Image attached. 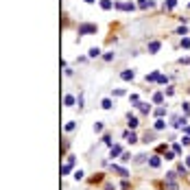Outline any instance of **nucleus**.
I'll return each instance as SVG.
<instances>
[{
    "instance_id": "obj_13",
    "label": "nucleus",
    "mask_w": 190,
    "mask_h": 190,
    "mask_svg": "<svg viewBox=\"0 0 190 190\" xmlns=\"http://www.w3.org/2000/svg\"><path fill=\"white\" fill-rule=\"evenodd\" d=\"M160 51V42H151L149 44V53H157Z\"/></svg>"
},
{
    "instance_id": "obj_31",
    "label": "nucleus",
    "mask_w": 190,
    "mask_h": 190,
    "mask_svg": "<svg viewBox=\"0 0 190 190\" xmlns=\"http://www.w3.org/2000/svg\"><path fill=\"white\" fill-rule=\"evenodd\" d=\"M83 175H85L83 171H77V173H75V179H77V181H79V179H83Z\"/></svg>"
},
{
    "instance_id": "obj_24",
    "label": "nucleus",
    "mask_w": 190,
    "mask_h": 190,
    "mask_svg": "<svg viewBox=\"0 0 190 190\" xmlns=\"http://www.w3.org/2000/svg\"><path fill=\"white\" fill-rule=\"evenodd\" d=\"M181 46L184 48H190V37H181Z\"/></svg>"
},
{
    "instance_id": "obj_33",
    "label": "nucleus",
    "mask_w": 190,
    "mask_h": 190,
    "mask_svg": "<svg viewBox=\"0 0 190 190\" xmlns=\"http://www.w3.org/2000/svg\"><path fill=\"white\" fill-rule=\"evenodd\" d=\"M181 142H184V144H186V147H188V144H190V135H188V133H186V135H184V138H181Z\"/></svg>"
},
{
    "instance_id": "obj_10",
    "label": "nucleus",
    "mask_w": 190,
    "mask_h": 190,
    "mask_svg": "<svg viewBox=\"0 0 190 190\" xmlns=\"http://www.w3.org/2000/svg\"><path fill=\"white\" fill-rule=\"evenodd\" d=\"M186 123H188V120H186V116H184V118H175V120H173L175 127H186Z\"/></svg>"
},
{
    "instance_id": "obj_18",
    "label": "nucleus",
    "mask_w": 190,
    "mask_h": 190,
    "mask_svg": "<svg viewBox=\"0 0 190 190\" xmlns=\"http://www.w3.org/2000/svg\"><path fill=\"white\" fill-rule=\"evenodd\" d=\"M164 127H166V123L162 120V118H157V120H155V129H157V131H162Z\"/></svg>"
},
{
    "instance_id": "obj_32",
    "label": "nucleus",
    "mask_w": 190,
    "mask_h": 190,
    "mask_svg": "<svg viewBox=\"0 0 190 190\" xmlns=\"http://www.w3.org/2000/svg\"><path fill=\"white\" fill-rule=\"evenodd\" d=\"M75 127H77V125H75V123H66V131H72V129H75Z\"/></svg>"
},
{
    "instance_id": "obj_4",
    "label": "nucleus",
    "mask_w": 190,
    "mask_h": 190,
    "mask_svg": "<svg viewBox=\"0 0 190 190\" xmlns=\"http://www.w3.org/2000/svg\"><path fill=\"white\" fill-rule=\"evenodd\" d=\"M133 77H135L133 70H123V72H120V79H123V81H131Z\"/></svg>"
},
{
    "instance_id": "obj_21",
    "label": "nucleus",
    "mask_w": 190,
    "mask_h": 190,
    "mask_svg": "<svg viewBox=\"0 0 190 190\" xmlns=\"http://www.w3.org/2000/svg\"><path fill=\"white\" fill-rule=\"evenodd\" d=\"M162 101H164V94H160V92L153 94V103H162Z\"/></svg>"
},
{
    "instance_id": "obj_36",
    "label": "nucleus",
    "mask_w": 190,
    "mask_h": 190,
    "mask_svg": "<svg viewBox=\"0 0 190 190\" xmlns=\"http://www.w3.org/2000/svg\"><path fill=\"white\" fill-rule=\"evenodd\" d=\"M184 131H186V133H188V135H190V127H184Z\"/></svg>"
},
{
    "instance_id": "obj_29",
    "label": "nucleus",
    "mask_w": 190,
    "mask_h": 190,
    "mask_svg": "<svg viewBox=\"0 0 190 190\" xmlns=\"http://www.w3.org/2000/svg\"><path fill=\"white\" fill-rule=\"evenodd\" d=\"M94 131L101 133V131H103V123H96V125H94Z\"/></svg>"
},
{
    "instance_id": "obj_5",
    "label": "nucleus",
    "mask_w": 190,
    "mask_h": 190,
    "mask_svg": "<svg viewBox=\"0 0 190 190\" xmlns=\"http://www.w3.org/2000/svg\"><path fill=\"white\" fill-rule=\"evenodd\" d=\"M118 155H123V147H109V157H118Z\"/></svg>"
},
{
    "instance_id": "obj_6",
    "label": "nucleus",
    "mask_w": 190,
    "mask_h": 190,
    "mask_svg": "<svg viewBox=\"0 0 190 190\" xmlns=\"http://www.w3.org/2000/svg\"><path fill=\"white\" fill-rule=\"evenodd\" d=\"M116 7H118V9H123V11H133V9H135L133 2H118Z\"/></svg>"
},
{
    "instance_id": "obj_30",
    "label": "nucleus",
    "mask_w": 190,
    "mask_h": 190,
    "mask_svg": "<svg viewBox=\"0 0 190 190\" xmlns=\"http://www.w3.org/2000/svg\"><path fill=\"white\" fill-rule=\"evenodd\" d=\"M120 160H123V162H125V164H127V162H129V160H131V153H123V157H120Z\"/></svg>"
},
{
    "instance_id": "obj_16",
    "label": "nucleus",
    "mask_w": 190,
    "mask_h": 190,
    "mask_svg": "<svg viewBox=\"0 0 190 190\" xmlns=\"http://www.w3.org/2000/svg\"><path fill=\"white\" fill-rule=\"evenodd\" d=\"M87 55H90L92 59H94V57H99V55H101V48H96V46H94V48H90V53H87Z\"/></svg>"
},
{
    "instance_id": "obj_7",
    "label": "nucleus",
    "mask_w": 190,
    "mask_h": 190,
    "mask_svg": "<svg viewBox=\"0 0 190 190\" xmlns=\"http://www.w3.org/2000/svg\"><path fill=\"white\" fill-rule=\"evenodd\" d=\"M160 164H162V160H160L157 155H153V157H149V166H151V168H160Z\"/></svg>"
},
{
    "instance_id": "obj_1",
    "label": "nucleus",
    "mask_w": 190,
    "mask_h": 190,
    "mask_svg": "<svg viewBox=\"0 0 190 190\" xmlns=\"http://www.w3.org/2000/svg\"><path fill=\"white\" fill-rule=\"evenodd\" d=\"M87 33H96V24H81L79 26V35H87Z\"/></svg>"
},
{
    "instance_id": "obj_2",
    "label": "nucleus",
    "mask_w": 190,
    "mask_h": 190,
    "mask_svg": "<svg viewBox=\"0 0 190 190\" xmlns=\"http://www.w3.org/2000/svg\"><path fill=\"white\" fill-rule=\"evenodd\" d=\"M111 171H114V173H118L120 177H125V179L129 177V171H127V168H123V166H118V164H111Z\"/></svg>"
},
{
    "instance_id": "obj_35",
    "label": "nucleus",
    "mask_w": 190,
    "mask_h": 190,
    "mask_svg": "<svg viewBox=\"0 0 190 190\" xmlns=\"http://www.w3.org/2000/svg\"><path fill=\"white\" fill-rule=\"evenodd\" d=\"M173 151H175V153L179 155V153H181V147H179V144H173Z\"/></svg>"
},
{
    "instance_id": "obj_23",
    "label": "nucleus",
    "mask_w": 190,
    "mask_h": 190,
    "mask_svg": "<svg viewBox=\"0 0 190 190\" xmlns=\"http://www.w3.org/2000/svg\"><path fill=\"white\" fill-rule=\"evenodd\" d=\"M177 173H181V175H188V168H186L184 164H179V166H177Z\"/></svg>"
},
{
    "instance_id": "obj_19",
    "label": "nucleus",
    "mask_w": 190,
    "mask_h": 190,
    "mask_svg": "<svg viewBox=\"0 0 190 190\" xmlns=\"http://www.w3.org/2000/svg\"><path fill=\"white\" fill-rule=\"evenodd\" d=\"M177 5V0H166V2H164V9H173Z\"/></svg>"
},
{
    "instance_id": "obj_14",
    "label": "nucleus",
    "mask_w": 190,
    "mask_h": 190,
    "mask_svg": "<svg viewBox=\"0 0 190 190\" xmlns=\"http://www.w3.org/2000/svg\"><path fill=\"white\" fill-rule=\"evenodd\" d=\"M138 109H140L142 114H149V111H151V107H149L147 103H138Z\"/></svg>"
},
{
    "instance_id": "obj_11",
    "label": "nucleus",
    "mask_w": 190,
    "mask_h": 190,
    "mask_svg": "<svg viewBox=\"0 0 190 190\" xmlns=\"http://www.w3.org/2000/svg\"><path fill=\"white\" fill-rule=\"evenodd\" d=\"M114 7V2H111V0H101V9H105V11H109Z\"/></svg>"
},
{
    "instance_id": "obj_15",
    "label": "nucleus",
    "mask_w": 190,
    "mask_h": 190,
    "mask_svg": "<svg viewBox=\"0 0 190 190\" xmlns=\"http://www.w3.org/2000/svg\"><path fill=\"white\" fill-rule=\"evenodd\" d=\"M70 171H72V164H68V162H66V164L61 166V175H68Z\"/></svg>"
},
{
    "instance_id": "obj_38",
    "label": "nucleus",
    "mask_w": 190,
    "mask_h": 190,
    "mask_svg": "<svg viewBox=\"0 0 190 190\" xmlns=\"http://www.w3.org/2000/svg\"><path fill=\"white\" fill-rule=\"evenodd\" d=\"M85 2H90V5H92V2H94V0H85Z\"/></svg>"
},
{
    "instance_id": "obj_17",
    "label": "nucleus",
    "mask_w": 190,
    "mask_h": 190,
    "mask_svg": "<svg viewBox=\"0 0 190 190\" xmlns=\"http://www.w3.org/2000/svg\"><path fill=\"white\" fill-rule=\"evenodd\" d=\"M153 2H151V0H140V2H138V7L140 9H147V7H151Z\"/></svg>"
},
{
    "instance_id": "obj_8",
    "label": "nucleus",
    "mask_w": 190,
    "mask_h": 190,
    "mask_svg": "<svg viewBox=\"0 0 190 190\" xmlns=\"http://www.w3.org/2000/svg\"><path fill=\"white\" fill-rule=\"evenodd\" d=\"M125 140H127V142H131V144H133V142H138V135H135L133 131H125Z\"/></svg>"
},
{
    "instance_id": "obj_34",
    "label": "nucleus",
    "mask_w": 190,
    "mask_h": 190,
    "mask_svg": "<svg viewBox=\"0 0 190 190\" xmlns=\"http://www.w3.org/2000/svg\"><path fill=\"white\" fill-rule=\"evenodd\" d=\"M131 103H135V105L140 103V99H138V94H131Z\"/></svg>"
},
{
    "instance_id": "obj_28",
    "label": "nucleus",
    "mask_w": 190,
    "mask_h": 190,
    "mask_svg": "<svg viewBox=\"0 0 190 190\" xmlns=\"http://www.w3.org/2000/svg\"><path fill=\"white\" fill-rule=\"evenodd\" d=\"M181 109H184V116H188V114H190V105H188V103H184V105H181Z\"/></svg>"
},
{
    "instance_id": "obj_20",
    "label": "nucleus",
    "mask_w": 190,
    "mask_h": 190,
    "mask_svg": "<svg viewBox=\"0 0 190 190\" xmlns=\"http://www.w3.org/2000/svg\"><path fill=\"white\" fill-rule=\"evenodd\" d=\"M160 79V72H151V75H147V81H157Z\"/></svg>"
},
{
    "instance_id": "obj_3",
    "label": "nucleus",
    "mask_w": 190,
    "mask_h": 190,
    "mask_svg": "<svg viewBox=\"0 0 190 190\" xmlns=\"http://www.w3.org/2000/svg\"><path fill=\"white\" fill-rule=\"evenodd\" d=\"M127 125H129V129L133 131V129H135V127H138L140 123H138V118H135L133 114H129V116H127Z\"/></svg>"
},
{
    "instance_id": "obj_27",
    "label": "nucleus",
    "mask_w": 190,
    "mask_h": 190,
    "mask_svg": "<svg viewBox=\"0 0 190 190\" xmlns=\"http://www.w3.org/2000/svg\"><path fill=\"white\" fill-rule=\"evenodd\" d=\"M103 142H105L107 147H114V144H111V135H103Z\"/></svg>"
},
{
    "instance_id": "obj_9",
    "label": "nucleus",
    "mask_w": 190,
    "mask_h": 190,
    "mask_svg": "<svg viewBox=\"0 0 190 190\" xmlns=\"http://www.w3.org/2000/svg\"><path fill=\"white\" fill-rule=\"evenodd\" d=\"M63 103H66V107H72V105H75V96H72V94H66V96H63Z\"/></svg>"
},
{
    "instance_id": "obj_37",
    "label": "nucleus",
    "mask_w": 190,
    "mask_h": 190,
    "mask_svg": "<svg viewBox=\"0 0 190 190\" xmlns=\"http://www.w3.org/2000/svg\"><path fill=\"white\" fill-rule=\"evenodd\" d=\"M186 166H190V155H188V157H186Z\"/></svg>"
},
{
    "instance_id": "obj_26",
    "label": "nucleus",
    "mask_w": 190,
    "mask_h": 190,
    "mask_svg": "<svg viewBox=\"0 0 190 190\" xmlns=\"http://www.w3.org/2000/svg\"><path fill=\"white\" fill-rule=\"evenodd\" d=\"M164 114H166V109H164V107H157V109H155V116H157V118H162Z\"/></svg>"
},
{
    "instance_id": "obj_12",
    "label": "nucleus",
    "mask_w": 190,
    "mask_h": 190,
    "mask_svg": "<svg viewBox=\"0 0 190 190\" xmlns=\"http://www.w3.org/2000/svg\"><path fill=\"white\" fill-rule=\"evenodd\" d=\"M175 177H177V173H175V171L166 173V181H168V184H177V181H175Z\"/></svg>"
},
{
    "instance_id": "obj_22",
    "label": "nucleus",
    "mask_w": 190,
    "mask_h": 190,
    "mask_svg": "<svg viewBox=\"0 0 190 190\" xmlns=\"http://www.w3.org/2000/svg\"><path fill=\"white\" fill-rule=\"evenodd\" d=\"M101 105H103V109H111V101H109V99H103Z\"/></svg>"
},
{
    "instance_id": "obj_25",
    "label": "nucleus",
    "mask_w": 190,
    "mask_h": 190,
    "mask_svg": "<svg viewBox=\"0 0 190 190\" xmlns=\"http://www.w3.org/2000/svg\"><path fill=\"white\" fill-rule=\"evenodd\" d=\"M177 35H188V29H186V24H184V26H179V29H177Z\"/></svg>"
}]
</instances>
